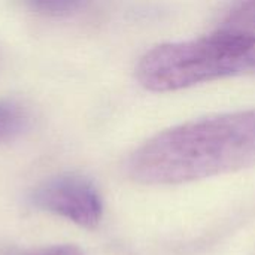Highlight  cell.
Here are the masks:
<instances>
[{
  "label": "cell",
  "instance_id": "obj_6",
  "mask_svg": "<svg viewBox=\"0 0 255 255\" xmlns=\"http://www.w3.org/2000/svg\"><path fill=\"white\" fill-rule=\"evenodd\" d=\"M85 1L87 0H28L34 10L51 16L70 15L79 10Z\"/></svg>",
  "mask_w": 255,
  "mask_h": 255
},
{
  "label": "cell",
  "instance_id": "obj_7",
  "mask_svg": "<svg viewBox=\"0 0 255 255\" xmlns=\"http://www.w3.org/2000/svg\"><path fill=\"white\" fill-rule=\"evenodd\" d=\"M16 255H84L82 251L75 245H54L48 248H37L24 251Z\"/></svg>",
  "mask_w": 255,
  "mask_h": 255
},
{
  "label": "cell",
  "instance_id": "obj_4",
  "mask_svg": "<svg viewBox=\"0 0 255 255\" xmlns=\"http://www.w3.org/2000/svg\"><path fill=\"white\" fill-rule=\"evenodd\" d=\"M28 126L25 108L13 99L0 100V143H7L19 137Z\"/></svg>",
  "mask_w": 255,
  "mask_h": 255
},
{
  "label": "cell",
  "instance_id": "obj_1",
  "mask_svg": "<svg viewBox=\"0 0 255 255\" xmlns=\"http://www.w3.org/2000/svg\"><path fill=\"white\" fill-rule=\"evenodd\" d=\"M255 166V109L209 117L158 133L128 160L146 185H175Z\"/></svg>",
  "mask_w": 255,
  "mask_h": 255
},
{
  "label": "cell",
  "instance_id": "obj_5",
  "mask_svg": "<svg viewBox=\"0 0 255 255\" xmlns=\"http://www.w3.org/2000/svg\"><path fill=\"white\" fill-rule=\"evenodd\" d=\"M217 31L232 34H255V0H239L227 13Z\"/></svg>",
  "mask_w": 255,
  "mask_h": 255
},
{
  "label": "cell",
  "instance_id": "obj_3",
  "mask_svg": "<svg viewBox=\"0 0 255 255\" xmlns=\"http://www.w3.org/2000/svg\"><path fill=\"white\" fill-rule=\"evenodd\" d=\"M33 205L57 214L72 223L94 229L102 220V200L96 188L84 178L64 175L40 185L31 196Z\"/></svg>",
  "mask_w": 255,
  "mask_h": 255
},
{
  "label": "cell",
  "instance_id": "obj_2",
  "mask_svg": "<svg viewBox=\"0 0 255 255\" xmlns=\"http://www.w3.org/2000/svg\"><path fill=\"white\" fill-rule=\"evenodd\" d=\"M136 73L142 87L157 93L255 75V34L215 31L208 37L163 43L140 58Z\"/></svg>",
  "mask_w": 255,
  "mask_h": 255
}]
</instances>
